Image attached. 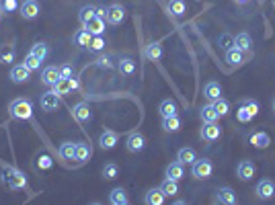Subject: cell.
Listing matches in <instances>:
<instances>
[{
    "mask_svg": "<svg viewBox=\"0 0 275 205\" xmlns=\"http://www.w3.org/2000/svg\"><path fill=\"white\" fill-rule=\"evenodd\" d=\"M234 45L238 47V50H242L244 54H253V39L249 33H238L236 37H234Z\"/></svg>",
    "mask_w": 275,
    "mask_h": 205,
    "instance_id": "18",
    "label": "cell"
},
{
    "mask_svg": "<svg viewBox=\"0 0 275 205\" xmlns=\"http://www.w3.org/2000/svg\"><path fill=\"white\" fill-rule=\"evenodd\" d=\"M2 183L8 185L11 189H27V179L23 177V172H19L15 168H6L2 172Z\"/></svg>",
    "mask_w": 275,
    "mask_h": 205,
    "instance_id": "2",
    "label": "cell"
},
{
    "mask_svg": "<svg viewBox=\"0 0 275 205\" xmlns=\"http://www.w3.org/2000/svg\"><path fill=\"white\" fill-rule=\"evenodd\" d=\"M183 174H185V170H183V162H171L169 167H166V179H173V181H181L183 179Z\"/></svg>",
    "mask_w": 275,
    "mask_h": 205,
    "instance_id": "22",
    "label": "cell"
},
{
    "mask_svg": "<svg viewBox=\"0 0 275 205\" xmlns=\"http://www.w3.org/2000/svg\"><path fill=\"white\" fill-rule=\"evenodd\" d=\"M226 62H228L230 66H242L244 62H247V56H244V52L238 50L236 45H232L230 50H226Z\"/></svg>",
    "mask_w": 275,
    "mask_h": 205,
    "instance_id": "13",
    "label": "cell"
},
{
    "mask_svg": "<svg viewBox=\"0 0 275 205\" xmlns=\"http://www.w3.org/2000/svg\"><path fill=\"white\" fill-rule=\"evenodd\" d=\"M164 193L160 191V187L158 189H150L148 193H146V197H144V201L148 203V205H162L164 203Z\"/></svg>",
    "mask_w": 275,
    "mask_h": 205,
    "instance_id": "28",
    "label": "cell"
},
{
    "mask_svg": "<svg viewBox=\"0 0 275 205\" xmlns=\"http://www.w3.org/2000/svg\"><path fill=\"white\" fill-rule=\"evenodd\" d=\"M236 4H244V2H249V0H234Z\"/></svg>",
    "mask_w": 275,
    "mask_h": 205,
    "instance_id": "50",
    "label": "cell"
},
{
    "mask_svg": "<svg viewBox=\"0 0 275 205\" xmlns=\"http://www.w3.org/2000/svg\"><path fill=\"white\" fill-rule=\"evenodd\" d=\"M91 156H93V148H91V144H86V142H78L76 144V162H86V160H91Z\"/></svg>",
    "mask_w": 275,
    "mask_h": 205,
    "instance_id": "19",
    "label": "cell"
},
{
    "mask_svg": "<svg viewBox=\"0 0 275 205\" xmlns=\"http://www.w3.org/2000/svg\"><path fill=\"white\" fill-rule=\"evenodd\" d=\"M244 105H247L249 107V109L255 113V115H259V103L257 101H251V99H247V101H242Z\"/></svg>",
    "mask_w": 275,
    "mask_h": 205,
    "instance_id": "49",
    "label": "cell"
},
{
    "mask_svg": "<svg viewBox=\"0 0 275 205\" xmlns=\"http://www.w3.org/2000/svg\"><path fill=\"white\" fill-rule=\"evenodd\" d=\"M162 130H164V131H179V130H181V119H179V115L164 117V119H162Z\"/></svg>",
    "mask_w": 275,
    "mask_h": 205,
    "instance_id": "34",
    "label": "cell"
},
{
    "mask_svg": "<svg viewBox=\"0 0 275 205\" xmlns=\"http://www.w3.org/2000/svg\"><path fill=\"white\" fill-rule=\"evenodd\" d=\"M222 138V130H220V125L212 121V123H203V128H201V140L205 142H216V140H220Z\"/></svg>",
    "mask_w": 275,
    "mask_h": 205,
    "instance_id": "6",
    "label": "cell"
},
{
    "mask_svg": "<svg viewBox=\"0 0 275 205\" xmlns=\"http://www.w3.org/2000/svg\"><path fill=\"white\" fill-rule=\"evenodd\" d=\"M158 111H160L162 119H164V117H173V115H177V113H179V107H177V103H175V101L166 99V101H162V103H160Z\"/></svg>",
    "mask_w": 275,
    "mask_h": 205,
    "instance_id": "29",
    "label": "cell"
},
{
    "mask_svg": "<svg viewBox=\"0 0 275 205\" xmlns=\"http://www.w3.org/2000/svg\"><path fill=\"white\" fill-rule=\"evenodd\" d=\"M58 80H60V68L56 66H47L45 70L41 72V82L47 86H54Z\"/></svg>",
    "mask_w": 275,
    "mask_h": 205,
    "instance_id": "17",
    "label": "cell"
},
{
    "mask_svg": "<svg viewBox=\"0 0 275 205\" xmlns=\"http://www.w3.org/2000/svg\"><path fill=\"white\" fill-rule=\"evenodd\" d=\"M29 54H31V56H35V57H39V60H45V57H47V45L45 43H35L33 47H31V52H29Z\"/></svg>",
    "mask_w": 275,
    "mask_h": 205,
    "instance_id": "40",
    "label": "cell"
},
{
    "mask_svg": "<svg viewBox=\"0 0 275 205\" xmlns=\"http://www.w3.org/2000/svg\"><path fill=\"white\" fill-rule=\"evenodd\" d=\"M166 11H169V15H173V17H183L185 11H187V6H185L183 0H171V2L166 4Z\"/></svg>",
    "mask_w": 275,
    "mask_h": 205,
    "instance_id": "31",
    "label": "cell"
},
{
    "mask_svg": "<svg viewBox=\"0 0 275 205\" xmlns=\"http://www.w3.org/2000/svg\"><path fill=\"white\" fill-rule=\"evenodd\" d=\"M218 45L222 47V50H230V47L234 45V37H232L230 33H222V35L218 37Z\"/></svg>",
    "mask_w": 275,
    "mask_h": 205,
    "instance_id": "45",
    "label": "cell"
},
{
    "mask_svg": "<svg viewBox=\"0 0 275 205\" xmlns=\"http://www.w3.org/2000/svg\"><path fill=\"white\" fill-rule=\"evenodd\" d=\"M144 146H146V140H144V135L140 131H134L127 135V140H125V148L130 150V152H142L144 150Z\"/></svg>",
    "mask_w": 275,
    "mask_h": 205,
    "instance_id": "7",
    "label": "cell"
},
{
    "mask_svg": "<svg viewBox=\"0 0 275 205\" xmlns=\"http://www.w3.org/2000/svg\"><path fill=\"white\" fill-rule=\"evenodd\" d=\"M253 117H257V115H255L244 103L236 109V119H238L240 123H249V121H253Z\"/></svg>",
    "mask_w": 275,
    "mask_h": 205,
    "instance_id": "37",
    "label": "cell"
},
{
    "mask_svg": "<svg viewBox=\"0 0 275 205\" xmlns=\"http://www.w3.org/2000/svg\"><path fill=\"white\" fill-rule=\"evenodd\" d=\"M11 78L17 84H25V82H29V78H31V70H29L25 64H19L11 70Z\"/></svg>",
    "mask_w": 275,
    "mask_h": 205,
    "instance_id": "12",
    "label": "cell"
},
{
    "mask_svg": "<svg viewBox=\"0 0 275 205\" xmlns=\"http://www.w3.org/2000/svg\"><path fill=\"white\" fill-rule=\"evenodd\" d=\"M8 111H11V117H15V119L29 121L33 117V105L27 99H15L11 107H8Z\"/></svg>",
    "mask_w": 275,
    "mask_h": 205,
    "instance_id": "1",
    "label": "cell"
},
{
    "mask_svg": "<svg viewBox=\"0 0 275 205\" xmlns=\"http://www.w3.org/2000/svg\"><path fill=\"white\" fill-rule=\"evenodd\" d=\"M52 158H50V156H47V154H41V156H39V158H37V167L39 168H41V170H47V168H52Z\"/></svg>",
    "mask_w": 275,
    "mask_h": 205,
    "instance_id": "47",
    "label": "cell"
},
{
    "mask_svg": "<svg viewBox=\"0 0 275 205\" xmlns=\"http://www.w3.org/2000/svg\"><path fill=\"white\" fill-rule=\"evenodd\" d=\"M2 15H4V13H2V8H0V17H2Z\"/></svg>",
    "mask_w": 275,
    "mask_h": 205,
    "instance_id": "51",
    "label": "cell"
},
{
    "mask_svg": "<svg viewBox=\"0 0 275 205\" xmlns=\"http://www.w3.org/2000/svg\"><path fill=\"white\" fill-rule=\"evenodd\" d=\"M212 162L208 158H195V162L191 164V174L197 181H205V179H210L212 177Z\"/></svg>",
    "mask_w": 275,
    "mask_h": 205,
    "instance_id": "3",
    "label": "cell"
},
{
    "mask_svg": "<svg viewBox=\"0 0 275 205\" xmlns=\"http://www.w3.org/2000/svg\"><path fill=\"white\" fill-rule=\"evenodd\" d=\"M127 193L121 189V187H115L111 193H109V203L111 205H127Z\"/></svg>",
    "mask_w": 275,
    "mask_h": 205,
    "instance_id": "27",
    "label": "cell"
},
{
    "mask_svg": "<svg viewBox=\"0 0 275 205\" xmlns=\"http://www.w3.org/2000/svg\"><path fill=\"white\" fill-rule=\"evenodd\" d=\"M214 107H216V111H218L220 117L224 115H228L230 113V103L226 101V99H218V101H214Z\"/></svg>",
    "mask_w": 275,
    "mask_h": 205,
    "instance_id": "42",
    "label": "cell"
},
{
    "mask_svg": "<svg viewBox=\"0 0 275 205\" xmlns=\"http://www.w3.org/2000/svg\"><path fill=\"white\" fill-rule=\"evenodd\" d=\"M88 50H91V52H101V50H105V39H103V35H95V37L91 39V45H88Z\"/></svg>",
    "mask_w": 275,
    "mask_h": 205,
    "instance_id": "44",
    "label": "cell"
},
{
    "mask_svg": "<svg viewBox=\"0 0 275 205\" xmlns=\"http://www.w3.org/2000/svg\"><path fill=\"white\" fill-rule=\"evenodd\" d=\"M91 39H93V35L88 33L86 29H80V31L74 33V43L80 45V47H88V45H91Z\"/></svg>",
    "mask_w": 275,
    "mask_h": 205,
    "instance_id": "36",
    "label": "cell"
},
{
    "mask_svg": "<svg viewBox=\"0 0 275 205\" xmlns=\"http://www.w3.org/2000/svg\"><path fill=\"white\" fill-rule=\"evenodd\" d=\"M144 56L148 57L150 62H158L160 57H162V43L160 41H150L148 45H146Z\"/></svg>",
    "mask_w": 275,
    "mask_h": 205,
    "instance_id": "16",
    "label": "cell"
},
{
    "mask_svg": "<svg viewBox=\"0 0 275 205\" xmlns=\"http://www.w3.org/2000/svg\"><path fill=\"white\" fill-rule=\"evenodd\" d=\"M17 57L15 45H0V64H13Z\"/></svg>",
    "mask_w": 275,
    "mask_h": 205,
    "instance_id": "26",
    "label": "cell"
},
{
    "mask_svg": "<svg viewBox=\"0 0 275 205\" xmlns=\"http://www.w3.org/2000/svg\"><path fill=\"white\" fill-rule=\"evenodd\" d=\"M97 11H99V8L93 6V4L82 6V8H80V13H78V21H80L82 25H86L88 21H91V19H95V17H97Z\"/></svg>",
    "mask_w": 275,
    "mask_h": 205,
    "instance_id": "32",
    "label": "cell"
},
{
    "mask_svg": "<svg viewBox=\"0 0 275 205\" xmlns=\"http://www.w3.org/2000/svg\"><path fill=\"white\" fill-rule=\"evenodd\" d=\"M273 109H275V103H273Z\"/></svg>",
    "mask_w": 275,
    "mask_h": 205,
    "instance_id": "52",
    "label": "cell"
},
{
    "mask_svg": "<svg viewBox=\"0 0 275 205\" xmlns=\"http://www.w3.org/2000/svg\"><path fill=\"white\" fill-rule=\"evenodd\" d=\"M255 172H257V167L251 162V160H242L238 162V167H236V177L240 181H251L255 177Z\"/></svg>",
    "mask_w": 275,
    "mask_h": 205,
    "instance_id": "10",
    "label": "cell"
},
{
    "mask_svg": "<svg viewBox=\"0 0 275 205\" xmlns=\"http://www.w3.org/2000/svg\"><path fill=\"white\" fill-rule=\"evenodd\" d=\"M201 121L203 123H212V121H218V111H216V107H214V103H210V105H203L201 107Z\"/></svg>",
    "mask_w": 275,
    "mask_h": 205,
    "instance_id": "25",
    "label": "cell"
},
{
    "mask_svg": "<svg viewBox=\"0 0 275 205\" xmlns=\"http://www.w3.org/2000/svg\"><path fill=\"white\" fill-rule=\"evenodd\" d=\"M21 6L19 4V0H0V8H2V13H15L17 8Z\"/></svg>",
    "mask_w": 275,
    "mask_h": 205,
    "instance_id": "43",
    "label": "cell"
},
{
    "mask_svg": "<svg viewBox=\"0 0 275 205\" xmlns=\"http://www.w3.org/2000/svg\"><path fill=\"white\" fill-rule=\"evenodd\" d=\"M95 64H97V68H103V70H111V68L115 66V64H113V56H111V54H105V56H101V57H99V60H97Z\"/></svg>",
    "mask_w": 275,
    "mask_h": 205,
    "instance_id": "41",
    "label": "cell"
},
{
    "mask_svg": "<svg viewBox=\"0 0 275 205\" xmlns=\"http://www.w3.org/2000/svg\"><path fill=\"white\" fill-rule=\"evenodd\" d=\"M255 193H257V197L263 199V201L271 199L273 195H275V185H273V181H269V179L259 181V183H257V187H255Z\"/></svg>",
    "mask_w": 275,
    "mask_h": 205,
    "instance_id": "5",
    "label": "cell"
},
{
    "mask_svg": "<svg viewBox=\"0 0 275 205\" xmlns=\"http://www.w3.org/2000/svg\"><path fill=\"white\" fill-rule=\"evenodd\" d=\"M255 148H259V150H265V148H269V144H271V138H269V133H265V131H257V133H253L251 135V140H249Z\"/></svg>",
    "mask_w": 275,
    "mask_h": 205,
    "instance_id": "20",
    "label": "cell"
},
{
    "mask_svg": "<svg viewBox=\"0 0 275 205\" xmlns=\"http://www.w3.org/2000/svg\"><path fill=\"white\" fill-rule=\"evenodd\" d=\"M117 174H119V168H117V164L109 162V164H105V167H103V177H105L107 181L117 179Z\"/></svg>",
    "mask_w": 275,
    "mask_h": 205,
    "instance_id": "39",
    "label": "cell"
},
{
    "mask_svg": "<svg viewBox=\"0 0 275 205\" xmlns=\"http://www.w3.org/2000/svg\"><path fill=\"white\" fill-rule=\"evenodd\" d=\"M72 117L76 121H80V123L88 121V119H91V109H88V105L86 103H78L72 109Z\"/></svg>",
    "mask_w": 275,
    "mask_h": 205,
    "instance_id": "21",
    "label": "cell"
},
{
    "mask_svg": "<svg viewBox=\"0 0 275 205\" xmlns=\"http://www.w3.org/2000/svg\"><path fill=\"white\" fill-rule=\"evenodd\" d=\"M203 94L208 96V99L214 103V101H218V99H222V86L218 84V82H208L205 84V89H203Z\"/></svg>",
    "mask_w": 275,
    "mask_h": 205,
    "instance_id": "23",
    "label": "cell"
},
{
    "mask_svg": "<svg viewBox=\"0 0 275 205\" xmlns=\"http://www.w3.org/2000/svg\"><path fill=\"white\" fill-rule=\"evenodd\" d=\"M19 11H21V17L27 19V21H33V19L39 15V2L37 0H25V2L19 6Z\"/></svg>",
    "mask_w": 275,
    "mask_h": 205,
    "instance_id": "11",
    "label": "cell"
},
{
    "mask_svg": "<svg viewBox=\"0 0 275 205\" xmlns=\"http://www.w3.org/2000/svg\"><path fill=\"white\" fill-rule=\"evenodd\" d=\"M117 142H119V135H117L113 130H105L99 138V144H101L103 150H113L117 146Z\"/></svg>",
    "mask_w": 275,
    "mask_h": 205,
    "instance_id": "14",
    "label": "cell"
},
{
    "mask_svg": "<svg viewBox=\"0 0 275 205\" xmlns=\"http://www.w3.org/2000/svg\"><path fill=\"white\" fill-rule=\"evenodd\" d=\"M58 154H60V158H64V160H76V144L64 142L60 146V150H58Z\"/></svg>",
    "mask_w": 275,
    "mask_h": 205,
    "instance_id": "24",
    "label": "cell"
},
{
    "mask_svg": "<svg viewBox=\"0 0 275 205\" xmlns=\"http://www.w3.org/2000/svg\"><path fill=\"white\" fill-rule=\"evenodd\" d=\"M74 76V68L70 64H64L60 68V78H72Z\"/></svg>",
    "mask_w": 275,
    "mask_h": 205,
    "instance_id": "48",
    "label": "cell"
},
{
    "mask_svg": "<svg viewBox=\"0 0 275 205\" xmlns=\"http://www.w3.org/2000/svg\"><path fill=\"white\" fill-rule=\"evenodd\" d=\"M117 70H119L123 76H132L134 72H136V62L132 60V57H121L119 60V64H117Z\"/></svg>",
    "mask_w": 275,
    "mask_h": 205,
    "instance_id": "30",
    "label": "cell"
},
{
    "mask_svg": "<svg viewBox=\"0 0 275 205\" xmlns=\"http://www.w3.org/2000/svg\"><path fill=\"white\" fill-rule=\"evenodd\" d=\"M54 91L58 93V94H68L70 91H74L72 89V82H70V78H60V80H58L56 84H54Z\"/></svg>",
    "mask_w": 275,
    "mask_h": 205,
    "instance_id": "38",
    "label": "cell"
},
{
    "mask_svg": "<svg viewBox=\"0 0 275 205\" xmlns=\"http://www.w3.org/2000/svg\"><path fill=\"white\" fill-rule=\"evenodd\" d=\"M238 201L236 193H234L230 187H222L216 191V197H214V203H224V205H234Z\"/></svg>",
    "mask_w": 275,
    "mask_h": 205,
    "instance_id": "9",
    "label": "cell"
},
{
    "mask_svg": "<svg viewBox=\"0 0 275 205\" xmlns=\"http://www.w3.org/2000/svg\"><path fill=\"white\" fill-rule=\"evenodd\" d=\"M125 19V8L121 4H111L105 8V21L109 25H121Z\"/></svg>",
    "mask_w": 275,
    "mask_h": 205,
    "instance_id": "4",
    "label": "cell"
},
{
    "mask_svg": "<svg viewBox=\"0 0 275 205\" xmlns=\"http://www.w3.org/2000/svg\"><path fill=\"white\" fill-rule=\"evenodd\" d=\"M160 191L164 193V197H175V195L179 193V185H177V181H173V179H166L160 185Z\"/></svg>",
    "mask_w": 275,
    "mask_h": 205,
    "instance_id": "35",
    "label": "cell"
},
{
    "mask_svg": "<svg viewBox=\"0 0 275 205\" xmlns=\"http://www.w3.org/2000/svg\"><path fill=\"white\" fill-rule=\"evenodd\" d=\"M82 27H84L93 37H95V35H103V33H105V19L97 15L95 19H91V21H88L86 25H82Z\"/></svg>",
    "mask_w": 275,
    "mask_h": 205,
    "instance_id": "15",
    "label": "cell"
},
{
    "mask_svg": "<svg viewBox=\"0 0 275 205\" xmlns=\"http://www.w3.org/2000/svg\"><path fill=\"white\" fill-rule=\"evenodd\" d=\"M195 158H197V154H195L193 148H181L179 152H177V160L183 162V164H193Z\"/></svg>",
    "mask_w": 275,
    "mask_h": 205,
    "instance_id": "33",
    "label": "cell"
},
{
    "mask_svg": "<svg viewBox=\"0 0 275 205\" xmlns=\"http://www.w3.org/2000/svg\"><path fill=\"white\" fill-rule=\"evenodd\" d=\"M27 68H29V70H39V66H41V60H39V57H35V56H31V54H29L27 57H25V62H23Z\"/></svg>",
    "mask_w": 275,
    "mask_h": 205,
    "instance_id": "46",
    "label": "cell"
},
{
    "mask_svg": "<svg viewBox=\"0 0 275 205\" xmlns=\"http://www.w3.org/2000/svg\"><path fill=\"white\" fill-rule=\"evenodd\" d=\"M39 105H41V109L47 111V113H52L58 109V105H60V94H58L56 91H50V93H45L41 96V101H39Z\"/></svg>",
    "mask_w": 275,
    "mask_h": 205,
    "instance_id": "8",
    "label": "cell"
}]
</instances>
